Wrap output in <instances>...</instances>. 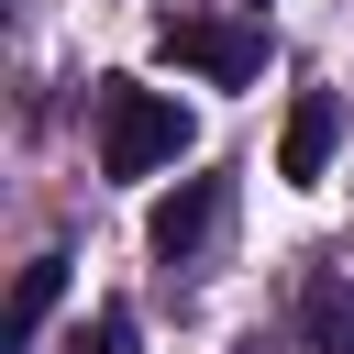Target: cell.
<instances>
[{"mask_svg": "<svg viewBox=\"0 0 354 354\" xmlns=\"http://www.w3.org/2000/svg\"><path fill=\"white\" fill-rule=\"evenodd\" d=\"M299 343H310V354H354V288H343L332 266L299 277Z\"/></svg>", "mask_w": 354, "mask_h": 354, "instance_id": "cell-5", "label": "cell"}, {"mask_svg": "<svg viewBox=\"0 0 354 354\" xmlns=\"http://www.w3.org/2000/svg\"><path fill=\"white\" fill-rule=\"evenodd\" d=\"M155 44H166L177 66H199L210 88H243V77L266 66V33H254V22H221V11H166Z\"/></svg>", "mask_w": 354, "mask_h": 354, "instance_id": "cell-2", "label": "cell"}, {"mask_svg": "<svg viewBox=\"0 0 354 354\" xmlns=\"http://www.w3.org/2000/svg\"><path fill=\"white\" fill-rule=\"evenodd\" d=\"M332 144H343V100H332V88H299V111H288V133H277V177H288V188H321Z\"/></svg>", "mask_w": 354, "mask_h": 354, "instance_id": "cell-4", "label": "cell"}, {"mask_svg": "<svg viewBox=\"0 0 354 354\" xmlns=\"http://www.w3.org/2000/svg\"><path fill=\"white\" fill-rule=\"evenodd\" d=\"M66 299V254H33L22 266V288H11V354H33V332H44V310Z\"/></svg>", "mask_w": 354, "mask_h": 354, "instance_id": "cell-6", "label": "cell"}, {"mask_svg": "<svg viewBox=\"0 0 354 354\" xmlns=\"http://www.w3.org/2000/svg\"><path fill=\"white\" fill-rule=\"evenodd\" d=\"M177 155H188V111L166 88H144V77H111L100 88V166L111 177H155Z\"/></svg>", "mask_w": 354, "mask_h": 354, "instance_id": "cell-1", "label": "cell"}, {"mask_svg": "<svg viewBox=\"0 0 354 354\" xmlns=\"http://www.w3.org/2000/svg\"><path fill=\"white\" fill-rule=\"evenodd\" d=\"M232 221V177H188L177 199H155V221H144V243L166 254V266H188V254H210V232Z\"/></svg>", "mask_w": 354, "mask_h": 354, "instance_id": "cell-3", "label": "cell"}]
</instances>
